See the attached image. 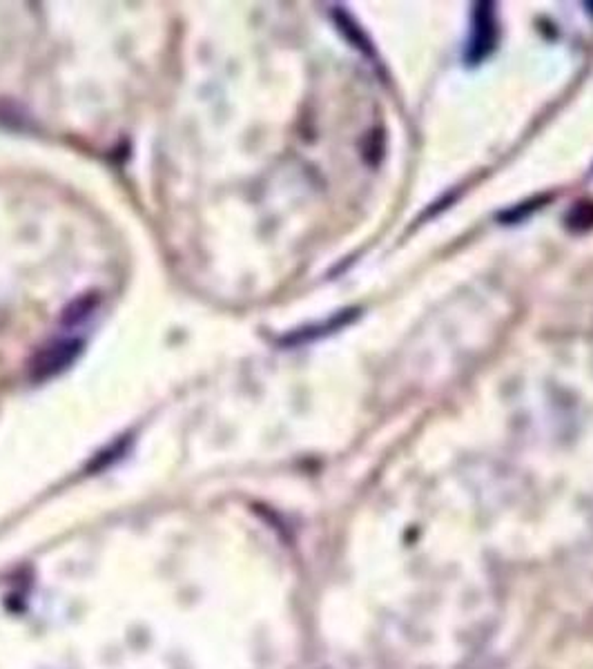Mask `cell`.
I'll use <instances>...</instances> for the list:
<instances>
[{
  "mask_svg": "<svg viewBox=\"0 0 593 669\" xmlns=\"http://www.w3.org/2000/svg\"><path fill=\"white\" fill-rule=\"evenodd\" d=\"M79 346L80 344H56V346H50V350H45V353L38 358V362L34 364V377L38 379H45L50 377V375H56L59 371H63L68 364H72V359L79 355Z\"/></svg>",
  "mask_w": 593,
  "mask_h": 669,
  "instance_id": "6da1fadb",
  "label": "cell"
}]
</instances>
